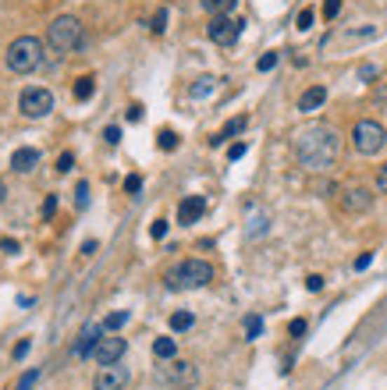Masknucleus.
<instances>
[{
	"label": "nucleus",
	"mask_w": 387,
	"mask_h": 390,
	"mask_svg": "<svg viewBox=\"0 0 387 390\" xmlns=\"http://www.w3.org/2000/svg\"><path fill=\"white\" fill-rule=\"evenodd\" d=\"M4 61H8V68H11L15 75L36 71V68L43 64V39H39V36H18V39H11Z\"/></svg>",
	"instance_id": "nucleus-3"
},
{
	"label": "nucleus",
	"mask_w": 387,
	"mask_h": 390,
	"mask_svg": "<svg viewBox=\"0 0 387 390\" xmlns=\"http://www.w3.org/2000/svg\"><path fill=\"white\" fill-rule=\"evenodd\" d=\"M327 103V89L323 85H309L302 96H299V110H302V114H313V110H320Z\"/></svg>",
	"instance_id": "nucleus-14"
},
{
	"label": "nucleus",
	"mask_w": 387,
	"mask_h": 390,
	"mask_svg": "<svg viewBox=\"0 0 387 390\" xmlns=\"http://www.w3.org/2000/svg\"><path fill=\"white\" fill-rule=\"evenodd\" d=\"M203 213H206V199L203 195H185L178 202V224H196Z\"/></svg>",
	"instance_id": "nucleus-11"
},
{
	"label": "nucleus",
	"mask_w": 387,
	"mask_h": 390,
	"mask_svg": "<svg viewBox=\"0 0 387 390\" xmlns=\"http://www.w3.org/2000/svg\"><path fill=\"white\" fill-rule=\"evenodd\" d=\"M352 146H355V153L373 156V153H380V149L387 146V128H383L380 121H373V118H362V121L352 128Z\"/></svg>",
	"instance_id": "nucleus-5"
},
{
	"label": "nucleus",
	"mask_w": 387,
	"mask_h": 390,
	"mask_svg": "<svg viewBox=\"0 0 387 390\" xmlns=\"http://www.w3.org/2000/svg\"><path fill=\"white\" fill-rule=\"evenodd\" d=\"M153 355H156V358H175V355H178L175 337H156V341H153Z\"/></svg>",
	"instance_id": "nucleus-17"
},
{
	"label": "nucleus",
	"mask_w": 387,
	"mask_h": 390,
	"mask_svg": "<svg viewBox=\"0 0 387 390\" xmlns=\"http://www.w3.org/2000/svg\"><path fill=\"white\" fill-rule=\"evenodd\" d=\"M125 323H128V312H110V316L103 319V326H107V330H121Z\"/></svg>",
	"instance_id": "nucleus-24"
},
{
	"label": "nucleus",
	"mask_w": 387,
	"mask_h": 390,
	"mask_svg": "<svg viewBox=\"0 0 387 390\" xmlns=\"http://www.w3.org/2000/svg\"><path fill=\"white\" fill-rule=\"evenodd\" d=\"M338 11H341V0H327L323 4V18H338Z\"/></svg>",
	"instance_id": "nucleus-33"
},
{
	"label": "nucleus",
	"mask_w": 387,
	"mask_h": 390,
	"mask_svg": "<svg viewBox=\"0 0 387 390\" xmlns=\"http://www.w3.org/2000/svg\"><path fill=\"white\" fill-rule=\"evenodd\" d=\"M125 337H100V344H96V351H93V358L100 362V365H118L121 358H125Z\"/></svg>",
	"instance_id": "nucleus-10"
},
{
	"label": "nucleus",
	"mask_w": 387,
	"mask_h": 390,
	"mask_svg": "<svg viewBox=\"0 0 387 390\" xmlns=\"http://www.w3.org/2000/svg\"><path fill=\"white\" fill-rule=\"evenodd\" d=\"M100 323H89L86 330H82V337H79V344H75V355L79 358H89L93 351H96V344H100Z\"/></svg>",
	"instance_id": "nucleus-13"
},
{
	"label": "nucleus",
	"mask_w": 387,
	"mask_h": 390,
	"mask_svg": "<svg viewBox=\"0 0 387 390\" xmlns=\"http://www.w3.org/2000/svg\"><path fill=\"white\" fill-rule=\"evenodd\" d=\"M256 68L259 71H273V68H278V53H263V57L256 61Z\"/></svg>",
	"instance_id": "nucleus-30"
},
{
	"label": "nucleus",
	"mask_w": 387,
	"mask_h": 390,
	"mask_svg": "<svg viewBox=\"0 0 387 390\" xmlns=\"http://www.w3.org/2000/svg\"><path fill=\"white\" fill-rule=\"evenodd\" d=\"M369 263H373V252H362V256L355 259V270H366Z\"/></svg>",
	"instance_id": "nucleus-43"
},
{
	"label": "nucleus",
	"mask_w": 387,
	"mask_h": 390,
	"mask_svg": "<svg viewBox=\"0 0 387 390\" xmlns=\"http://www.w3.org/2000/svg\"><path fill=\"white\" fill-rule=\"evenodd\" d=\"M306 288H309V291H320V288H323V277H320V273L306 277Z\"/></svg>",
	"instance_id": "nucleus-42"
},
{
	"label": "nucleus",
	"mask_w": 387,
	"mask_h": 390,
	"mask_svg": "<svg viewBox=\"0 0 387 390\" xmlns=\"http://www.w3.org/2000/svg\"><path fill=\"white\" fill-rule=\"evenodd\" d=\"M139 118H142V106H139V103L128 106V121H139Z\"/></svg>",
	"instance_id": "nucleus-44"
},
{
	"label": "nucleus",
	"mask_w": 387,
	"mask_h": 390,
	"mask_svg": "<svg viewBox=\"0 0 387 390\" xmlns=\"http://www.w3.org/2000/svg\"><path fill=\"white\" fill-rule=\"evenodd\" d=\"M245 156V142H235V146H228V160H242Z\"/></svg>",
	"instance_id": "nucleus-38"
},
{
	"label": "nucleus",
	"mask_w": 387,
	"mask_h": 390,
	"mask_svg": "<svg viewBox=\"0 0 387 390\" xmlns=\"http://www.w3.org/2000/svg\"><path fill=\"white\" fill-rule=\"evenodd\" d=\"M93 92H96V78H93V75H82V78L72 85V96H75V99H89Z\"/></svg>",
	"instance_id": "nucleus-18"
},
{
	"label": "nucleus",
	"mask_w": 387,
	"mask_h": 390,
	"mask_svg": "<svg viewBox=\"0 0 387 390\" xmlns=\"http://www.w3.org/2000/svg\"><path fill=\"white\" fill-rule=\"evenodd\" d=\"M75 206H79V209L89 206V181H79V188H75Z\"/></svg>",
	"instance_id": "nucleus-29"
},
{
	"label": "nucleus",
	"mask_w": 387,
	"mask_h": 390,
	"mask_svg": "<svg viewBox=\"0 0 387 390\" xmlns=\"http://www.w3.org/2000/svg\"><path fill=\"white\" fill-rule=\"evenodd\" d=\"M149 235L153 238H163V235H168V220H156V224L149 228Z\"/></svg>",
	"instance_id": "nucleus-40"
},
{
	"label": "nucleus",
	"mask_w": 387,
	"mask_h": 390,
	"mask_svg": "<svg viewBox=\"0 0 387 390\" xmlns=\"http://www.w3.org/2000/svg\"><path fill=\"white\" fill-rule=\"evenodd\" d=\"M242 18H231V15H217L210 25H206V36L217 43V46H231V43H238V36H242Z\"/></svg>",
	"instance_id": "nucleus-7"
},
{
	"label": "nucleus",
	"mask_w": 387,
	"mask_h": 390,
	"mask_svg": "<svg viewBox=\"0 0 387 390\" xmlns=\"http://www.w3.org/2000/svg\"><path fill=\"white\" fill-rule=\"evenodd\" d=\"M168 379H171V383H182V386H192V383H196V365H192V362H175V365L168 369Z\"/></svg>",
	"instance_id": "nucleus-15"
},
{
	"label": "nucleus",
	"mask_w": 387,
	"mask_h": 390,
	"mask_svg": "<svg viewBox=\"0 0 387 390\" xmlns=\"http://www.w3.org/2000/svg\"><path fill=\"white\" fill-rule=\"evenodd\" d=\"M213 82H217V78H199V82L192 85V96H196V99L210 96V92H213Z\"/></svg>",
	"instance_id": "nucleus-25"
},
{
	"label": "nucleus",
	"mask_w": 387,
	"mask_h": 390,
	"mask_svg": "<svg viewBox=\"0 0 387 390\" xmlns=\"http://www.w3.org/2000/svg\"><path fill=\"white\" fill-rule=\"evenodd\" d=\"M139 188H142V178H139V174H132V178H125V192H128V195H135Z\"/></svg>",
	"instance_id": "nucleus-35"
},
{
	"label": "nucleus",
	"mask_w": 387,
	"mask_h": 390,
	"mask_svg": "<svg viewBox=\"0 0 387 390\" xmlns=\"http://www.w3.org/2000/svg\"><path fill=\"white\" fill-rule=\"evenodd\" d=\"M288 333H292V337H302V333H306V319H292L288 323Z\"/></svg>",
	"instance_id": "nucleus-37"
},
{
	"label": "nucleus",
	"mask_w": 387,
	"mask_h": 390,
	"mask_svg": "<svg viewBox=\"0 0 387 390\" xmlns=\"http://www.w3.org/2000/svg\"><path fill=\"white\" fill-rule=\"evenodd\" d=\"M245 125H249L245 118H235V121H228L224 128H220V132H217V135L210 139V146H220V142H228V139H231V135H238V132H242Z\"/></svg>",
	"instance_id": "nucleus-16"
},
{
	"label": "nucleus",
	"mask_w": 387,
	"mask_h": 390,
	"mask_svg": "<svg viewBox=\"0 0 387 390\" xmlns=\"http://www.w3.org/2000/svg\"><path fill=\"white\" fill-rule=\"evenodd\" d=\"M103 139H107L110 146H118V142H121V128H118V125H110V128L103 132Z\"/></svg>",
	"instance_id": "nucleus-34"
},
{
	"label": "nucleus",
	"mask_w": 387,
	"mask_h": 390,
	"mask_svg": "<svg viewBox=\"0 0 387 390\" xmlns=\"http://www.w3.org/2000/svg\"><path fill=\"white\" fill-rule=\"evenodd\" d=\"M156 146H160L163 153H171V149H178V135H175L171 128H163V132L156 135Z\"/></svg>",
	"instance_id": "nucleus-21"
},
{
	"label": "nucleus",
	"mask_w": 387,
	"mask_h": 390,
	"mask_svg": "<svg viewBox=\"0 0 387 390\" xmlns=\"http://www.w3.org/2000/svg\"><path fill=\"white\" fill-rule=\"evenodd\" d=\"M25 355H29V341H18V344L11 348V358H15V362H22Z\"/></svg>",
	"instance_id": "nucleus-36"
},
{
	"label": "nucleus",
	"mask_w": 387,
	"mask_h": 390,
	"mask_svg": "<svg viewBox=\"0 0 387 390\" xmlns=\"http://www.w3.org/2000/svg\"><path fill=\"white\" fill-rule=\"evenodd\" d=\"M192 323H196V316H192V312H175V316H171V330H175V333L192 330Z\"/></svg>",
	"instance_id": "nucleus-20"
},
{
	"label": "nucleus",
	"mask_w": 387,
	"mask_h": 390,
	"mask_svg": "<svg viewBox=\"0 0 387 390\" xmlns=\"http://www.w3.org/2000/svg\"><path fill=\"white\" fill-rule=\"evenodd\" d=\"M128 369L125 365H103L93 379V390H125L128 386Z\"/></svg>",
	"instance_id": "nucleus-9"
},
{
	"label": "nucleus",
	"mask_w": 387,
	"mask_h": 390,
	"mask_svg": "<svg viewBox=\"0 0 387 390\" xmlns=\"http://www.w3.org/2000/svg\"><path fill=\"white\" fill-rule=\"evenodd\" d=\"M53 167H57V174H68L72 167H75V153H61V156H57V163H53Z\"/></svg>",
	"instance_id": "nucleus-28"
},
{
	"label": "nucleus",
	"mask_w": 387,
	"mask_h": 390,
	"mask_svg": "<svg viewBox=\"0 0 387 390\" xmlns=\"http://www.w3.org/2000/svg\"><path fill=\"white\" fill-rule=\"evenodd\" d=\"M235 4H238V0H203V11L217 18V15H231Z\"/></svg>",
	"instance_id": "nucleus-19"
},
{
	"label": "nucleus",
	"mask_w": 387,
	"mask_h": 390,
	"mask_svg": "<svg viewBox=\"0 0 387 390\" xmlns=\"http://www.w3.org/2000/svg\"><path fill=\"white\" fill-rule=\"evenodd\" d=\"M313 18H316V15H313V8L299 11V29H302V32H306V29H313Z\"/></svg>",
	"instance_id": "nucleus-32"
},
{
	"label": "nucleus",
	"mask_w": 387,
	"mask_h": 390,
	"mask_svg": "<svg viewBox=\"0 0 387 390\" xmlns=\"http://www.w3.org/2000/svg\"><path fill=\"white\" fill-rule=\"evenodd\" d=\"M373 185H376V192H380V195H387V163L376 171V181H373Z\"/></svg>",
	"instance_id": "nucleus-31"
},
{
	"label": "nucleus",
	"mask_w": 387,
	"mask_h": 390,
	"mask_svg": "<svg viewBox=\"0 0 387 390\" xmlns=\"http://www.w3.org/2000/svg\"><path fill=\"white\" fill-rule=\"evenodd\" d=\"M36 379H39V369H25V372H22V379L15 383V390H32V386H36Z\"/></svg>",
	"instance_id": "nucleus-23"
},
{
	"label": "nucleus",
	"mask_w": 387,
	"mask_h": 390,
	"mask_svg": "<svg viewBox=\"0 0 387 390\" xmlns=\"http://www.w3.org/2000/svg\"><path fill=\"white\" fill-rule=\"evenodd\" d=\"M263 333V319L259 316H245V341H256Z\"/></svg>",
	"instance_id": "nucleus-22"
},
{
	"label": "nucleus",
	"mask_w": 387,
	"mask_h": 390,
	"mask_svg": "<svg viewBox=\"0 0 387 390\" xmlns=\"http://www.w3.org/2000/svg\"><path fill=\"white\" fill-rule=\"evenodd\" d=\"M376 99H380V103H387V89H383V85L376 89Z\"/></svg>",
	"instance_id": "nucleus-45"
},
{
	"label": "nucleus",
	"mask_w": 387,
	"mask_h": 390,
	"mask_svg": "<svg viewBox=\"0 0 387 390\" xmlns=\"http://www.w3.org/2000/svg\"><path fill=\"white\" fill-rule=\"evenodd\" d=\"M341 209H345L348 216L369 213V209H373V192H369V188H362V185L345 188V192H341Z\"/></svg>",
	"instance_id": "nucleus-8"
},
{
	"label": "nucleus",
	"mask_w": 387,
	"mask_h": 390,
	"mask_svg": "<svg viewBox=\"0 0 387 390\" xmlns=\"http://www.w3.org/2000/svg\"><path fill=\"white\" fill-rule=\"evenodd\" d=\"M11 167L18 174H29V171H36L39 167V149H32V146H22V149H15V156H11Z\"/></svg>",
	"instance_id": "nucleus-12"
},
{
	"label": "nucleus",
	"mask_w": 387,
	"mask_h": 390,
	"mask_svg": "<svg viewBox=\"0 0 387 390\" xmlns=\"http://www.w3.org/2000/svg\"><path fill=\"white\" fill-rule=\"evenodd\" d=\"M53 209H57V195H46V202H43V216L50 220V216H53Z\"/></svg>",
	"instance_id": "nucleus-39"
},
{
	"label": "nucleus",
	"mask_w": 387,
	"mask_h": 390,
	"mask_svg": "<svg viewBox=\"0 0 387 390\" xmlns=\"http://www.w3.org/2000/svg\"><path fill=\"white\" fill-rule=\"evenodd\" d=\"M295 160L306 167V171H330L341 156V135L330 128V125H309L302 132H295Z\"/></svg>",
	"instance_id": "nucleus-1"
},
{
	"label": "nucleus",
	"mask_w": 387,
	"mask_h": 390,
	"mask_svg": "<svg viewBox=\"0 0 387 390\" xmlns=\"http://www.w3.org/2000/svg\"><path fill=\"white\" fill-rule=\"evenodd\" d=\"M210 281H213V266L206 259H185V263L168 270V288L171 291H196V288H206Z\"/></svg>",
	"instance_id": "nucleus-2"
},
{
	"label": "nucleus",
	"mask_w": 387,
	"mask_h": 390,
	"mask_svg": "<svg viewBox=\"0 0 387 390\" xmlns=\"http://www.w3.org/2000/svg\"><path fill=\"white\" fill-rule=\"evenodd\" d=\"M266 224H270V220H266L263 213H259V216H252V220H249V238L263 235V231H266Z\"/></svg>",
	"instance_id": "nucleus-27"
},
{
	"label": "nucleus",
	"mask_w": 387,
	"mask_h": 390,
	"mask_svg": "<svg viewBox=\"0 0 387 390\" xmlns=\"http://www.w3.org/2000/svg\"><path fill=\"white\" fill-rule=\"evenodd\" d=\"M46 43L57 50V53H68V50H82L86 46V32H82V22L75 15H61L53 18L50 29H46Z\"/></svg>",
	"instance_id": "nucleus-4"
},
{
	"label": "nucleus",
	"mask_w": 387,
	"mask_h": 390,
	"mask_svg": "<svg viewBox=\"0 0 387 390\" xmlns=\"http://www.w3.org/2000/svg\"><path fill=\"white\" fill-rule=\"evenodd\" d=\"M18 110L25 118H32V121H39V118H46L50 110H53V92L50 89H25L22 96H18Z\"/></svg>",
	"instance_id": "nucleus-6"
},
{
	"label": "nucleus",
	"mask_w": 387,
	"mask_h": 390,
	"mask_svg": "<svg viewBox=\"0 0 387 390\" xmlns=\"http://www.w3.org/2000/svg\"><path fill=\"white\" fill-rule=\"evenodd\" d=\"M4 199H8V185H4V181H0V202H4Z\"/></svg>",
	"instance_id": "nucleus-46"
},
{
	"label": "nucleus",
	"mask_w": 387,
	"mask_h": 390,
	"mask_svg": "<svg viewBox=\"0 0 387 390\" xmlns=\"http://www.w3.org/2000/svg\"><path fill=\"white\" fill-rule=\"evenodd\" d=\"M149 29H153L156 36H160L163 29H168V8H160V11L153 15V22H149Z\"/></svg>",
	"instance_id": "nucleus-26"
},
{
	"label": "nucleus",
	"mask_w": 387,
	"mask_h": 390,
	"mask_svg": "<svg viewBox=\"0 0 387 390\" xmlns=\"http://www.w3.org/2000/svg\"><path fill=\"white\" fill-rule=\"evenodd\" d=\"M0 249H4L8 256H18V249H22V245H18L15 238H4V242H0Z\"/></svg>",
	"instance_id": "nucleus-41"
}]
</instances>
